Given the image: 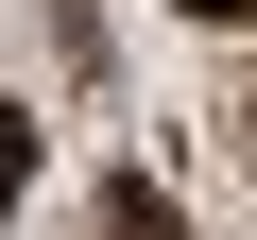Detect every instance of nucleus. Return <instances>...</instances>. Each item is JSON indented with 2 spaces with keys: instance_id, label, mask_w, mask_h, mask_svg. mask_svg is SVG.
<instances>
[{
  "instance_id": "obj_1",
  "label": "nucleus",
  "mask_w": 257,
  "mask_h": 240,
  "mask_svg": "<svg viewBox=\"0 0 257 240\" xmlns=\"http://www.w3.org/2000/svg\"><path fill=\"white\" fill-rule=\"evenodd\" d=\"M103 240H189V223H172V189H120V206H103Z\"/></svg>"
},
{
  "instance_id": "obj_2",
  "label": "nucleus",
  "mask_w": 257,
  "mask_h": 240,
  "mask_svg": "<svg viewBox=\"0 0 257 240\" xmlns=\"http://www.w3.org/2000/svg\"><path fill=\"white\" fill-rule=\"evenodd\" d=\"M18 189H35V120L0 103V206H18Z\"/></svg>"
},
{
  "instance_id": "obj_3",
  "label": "nucleus",
  "mask_w": 257,
  "mask_h": 240,
  "mask_svg": "<svg viewBox=\"0 0 257 240\" xmlns=\"http://www.w3.org/2000/svg\"><path fill=\"white\" fill-rule=\"evenodd\" d=\"M172 18H257V0H172Z\"/></svg>"
}]
</instances>
